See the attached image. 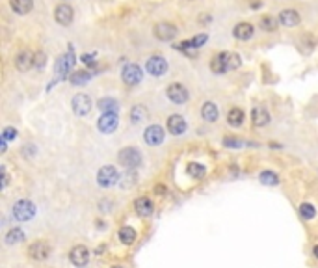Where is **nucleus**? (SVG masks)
Returning <instances> with one entry per match:
<instances>
[{"label":"nucleus","mask_w":318,"mask_h":268,"mask_svg":"<svg viewBox=\"0 0 318 268\" xmlns=\"http://www.w3.org/2000/svg\"><path fill=\"white\" fill-rule=\"evenodd\" d=\"M34 214H36V205L28 201V199H21V201L13 205V216L19 222H28V220L34 218Z\"/></svg>","instance_id":"1"},{"label":"nucleus","mask_w":318,"mask_h":268,"mask_svg":"<svg viewBox=\"0 0 318 268\" xmlns=\"http://www.w3.org/2000/svg\"><path fill=\"white\" fill-rule=\"evenodd\" d=\"M117 160H119V164L125 168H138L141 164V155L140 151L136 147H125L119 151V155H117Z\"/></svg>","instance_id":"2"},{"label":"nucleus","mask_w":318,"mask_h":268,"mask_svg":"<svg viewBox=\"0 0 318 268\" xmlns=\"http://www.w3.org/2000/svg\"><path fill=\"white\" fill-rule=\"evenodd\" d=\"M117 125H119V116H117V112H103V116H101L99 121H97V127H99V130H101L103 134L114 132V130L117 129Z\"/></svg>","instance_id":"3"},{"label":"nucleus","mask_w":318,"mask_h":268,"mask_svg":"<svg viewBox=\"0 0 318 268\" xmlns=\"http://www.w3.org/2000/svg\"><path fill=\"white\" fill-rule=\"evenodd\" d=\"M75 62H76V56L75 52L69 49L66 54H62L58 58L56 62V73L60 76H67V74H71V69L75 67Z\"/></svg>","instance_id":"4"},{"label":"nucleus","mask_w":318,"mask_h":268,"mask_svg":"<svg viewBox=\"0 0 318 268\" xmlns=\"http://www.w3.org/2000/svg\"><path fill=\"white\" fill-rule=\"evenodd\" d=\"M117 179H119V173H117V170L114 166H104L99 170V173H97V183L104 188H108V186H114L117 183Z\"/></svg>","instance_id":"5"},{"label":"nucleus","mask_w":318,"mask_h":268,"mask_svg":"<svg viewBox=\"0 0 318 268\" xmlns=\"http://www.w3.org/2000/svg\"><path fill=\"white\" fill-rule=\"evenodd\" d=\"M123 82L129 84V86H136V84L141 80V76H143V73H141V67L138 64H127L125 67H123Z\"/></svg>","instance_id":"6"},{"label":"nucleus","mask_w":318,"mask_h":268,"mask_svg":"<svg viewBox=\"0 0 318 268\" xmlns=\"http://www.w3.org/2000/svg\"><path fill=\"white\" fill-rule=\"evenodd\" d=\"M166 93H168L169 101L175 104H184L188 101V90L182 84H169Z\"/></svg>","instance_id":"7"},{"label":"nucleus","mask_w":318,"mask_h":268,"mask_svg":"<svg viewBox=\"0 0 318 268\" xmlns=\"http://www.w3.org/2000/svg\"><path fill=\"white\" fill-rule=\"evenodd\" d=\"M164 129L160 127V125H151L145 129L143 132V140H145V144H149V146H160L162 142H164Z\"/></svg>","instance_id":"8"},{"label":"nucleus","mask_w":318,"mask_h":268,"mask_svg":"<svg viewBox=\"0 0 318 268\" xmlns=\"http://www.w3.org/2000/svg\"><path fill=\"white\" fill-rule=\"evenodd\" d=\"M73 17H75V11H73L71 6H67V4H60L54 9V19H56L58 24H62V26H69L73 23Z\"/></svg>","instance_id":"9"},{"label":"nucleus","mask_w":318,"mask_h":268,"mask_svg":"<svg viewBox=\"0 0 318 268\" xmlns=\"http://www.w3.org/2000/svg\"><path fill=\"white\" fill-rule=\"evenodd\" d=\"M145 67H147L149 74H153V76H162L166 73V69H168V62L162 56H151L147 60V64H145Z\"/></svg>","instance_id":"10"},{"label":"nucleus","mask_w":318,"mask_h":268,"mask_svg":"<svg viewBox=\"0 0 318 268\" xmlns=\"http://www.w3.org/2000/svg\"><path fill=\"white\" fill-rule=\"evenodd\" d=\"M91 110V99L86 93H78L73 97V112L78 116H86Z\"/></svg>","instance_id":"11"},{"label":"nucleus","mask_w":318,"mask_h":268,"mask_svg":"<svg viewBox=\"0 0 318 268\" xmlns=\"http://www.w3.org/2000/svg\"><path fill=\"white\" fill-rule=\"evenodd\" d=\"M153 32H155V36L159 37L160 41H169V39H173L177 36V28L173 26L171 23H159Z\"/></svg>","instance_id":"12"},{"label":"nucleus","mask_w":318,"mask_h":268,"mask_svg":"<svg viewBox=\"0 0 318 268\" xmlns=\"http://www.w3.org/2000/svg\"><path fill=\"white\" fill-rule=\"evenodd\" d=\"M28 253L32 259L36 261H45L50 255V246H48L47 242H34L32 246L28 248Z\"/></svg>","instance_id":"13"},{"label":"nucleus","mask_w":318,"mask_h":268,"mask_svg":"<svg viewBox=\"0 0 318 268\" xmlns=\"http://www.w3.org/2000/svg\"><path fill=\"white\" fill-rule=\"evenodd\" d=\"M69 257H71V263L75 267H86L88 261H90V251H88L86 246H75L69 253Z\"/></svg>","instance_id":"14"},{"label":"nucleus","mask_w":318,"mask_h":268,"mask_svg":"<svg viewBox=\"0 0 318 268\" xmlns=\"http://www.w3.org/2000/svg\"><path fill=\"white\" fill-rule=\"evenodd\" d=\"M15 67L19 71H28L30 67H34V54L30 50H21L19 54L15 56Z\"/></svg>","instance_id":"15"},{"label":"nucleus","mask_w":318,"mask_h":268,"mask_svg":"<svg viewBox=\"0 0 318 268\" xmlns=\"http://www.w3.org/2000/svg\"><path fill=\"white\" fill-rule=\"evenodd\" d=\"M299 21H301V17H299L298 11H294V9H283L279 13V23L287 28L298 26Z\"/></svg>","instance_id":"16"},{"label":"nucleus","mask_w":318,"mask_h":268,"mask_svg":"<svg viewBox=\"0 0 318 268\" xmlns=\"http://www.w3.org/2000/svg\"><path fill=\"white\" fill-rule=\"evenodd\" d=\"M168 130L171 134H175V136H181V134H184V130H186V121L182 116H169L168 120Z\"/></svg>","instance_id":"17"},{"label":"nucleus","mask_w":318,"mask_h":268,"mask_svg":"<svg viewBox=\"0 0 318 268\" xmlns=\"http://www.w3.org/2000/svg\"><path fill=\"white\" fill-rule=\"evenodd\" d=\"M208 41V36L206 34H199V36L192 37V39H188V41H182V43H179L175 45L177 50H188V49H199V47H203Z\"/></svg>","instance_id":"18"},{"label":"nucleus","mask_w":318,"mask_h":268,"mask_svg":"<svg viewBox=\"0 0 318 268\" xmlns=\"http://www.w3.org/2000/svg\"><path fill=\"white\" fill-rule=\"evenodd\" d=\"M268 121H270V114L264 106H257L251 112V123L255 127H264V125H268Z\"/></svg>","instance_id":"19"},{"label":"nucleus","mask_w":318,"mask_h":268,"mask_svg":"<svg viewBox=\"0 0 318 268\" xmlns=\"http://www.w3.org/2000/svg\"><path fill=\"white\" fill-rule=\"evenodd\" d=\"M253 32H255V28H253V24H250V23H238L236 26H234V37L236 39H242V41H246V39H250V37L253 36Z\"/></svg>","instance_id":"20"},{"label":"nucleus","mask_w":318,"mask_h":268,"mask_svg":"<svg viewBox=\"0 0 318 268\" xmlns=\"http://www.w3.org/2000/svg\"><path fill=\"white\" fill-rule=\"evenodd\" d=\"M218 56L222 58V62H224L227 71H229V69H236V67H240V64H242L240 56L236 54V52H222V54H218Z\"/></svg>","instance_id":"21"},{"label":"nucleus","mask_w":318,"mask_h":268,"mask_svg":"<svg viewBox=\"0 0 318 268\" xmlns=\"http://www.w3.org/2000/svg\"><path fill=\"white\" fill-rule=\"evenodd\" d=\"M34 8V0H11V9L19 15H26Z\"/></svg>","instance_id":"22"},{"label":"nucleus","mask_w":318,"mask_h":268,"mask_svg":"<svg viewBox=\"0 0 318 268\" xmlns=\"http://www.w3.org/2000/svg\"><path fill=\"white\" fill-rule=\"evenodd\" d=\"M134 209L140 216H149L153 213V201L149 197H138L136 203H134Z\"/></svg>","instance_id":"23"},{"label":"nucleus","mask_w":318,"mask_h":268,"mask_svg":"<svg viewBox=\"0 0 318 268\" xmlns=\"http://www.w3.org/2000/svg\"><path fill=\"white\" fill-rule=\"evenodd\" d=\"M201 116H203V120L205 121L214 123V121L218 120V108H216L214 102H205L203 108H201Z\"/></svg>","instance_id":"24"},{"label":"nucleus","mask_w":318,"mask_h":268,"mask_svg":"<svg viewBox=\"0 0 318 268\" xmlns=\"http://www.w3.org/2000/svg\"><path fill=\"white\" fill-rule=\"evenodd\" d=\"M143 120H147V108L145 106H141V104H136V106H132L131 110V121L132 123H141Z\"/></svg>","instance_id":"25"},{"label":"nucleus","mask_w":318,"mask_h":268,"mask_svg":"<svg viewBox=\"0 0 318 268\" xmlns=\"http://www.w3.org/2000/svg\"><path fill=\"white\" fill-rule=\"evenodd\" d=\"M227 123L231 127H240L244 123V112L240 108H233V110L227 114Z\"/></svg>","instance_id":"26"},{"label":"nucleus","mask_w":318,"mask_h":268,"mask_svg":"<svg viewBox=\"0 0 318 268\" xmlns=\"http://www.w3.org/2000/svg\"><path fill=\"white\" fill-rule=\"evenodd\" d=\"M119 241H121L123 244H127V246H131V244H134V241H136V231H134L132 227H121V229H119Z\"/></svg>","instance_id":"27"},{"label":"nucleus","mask_w":318,"mask_h":268,"mask_svg":"<svg viewBox=\"0 0 318 268\" xmlns=\"http://www.w3.org/2000/svg\"><path fill=\"white\" fill-rule=\"evenodd\" d=\"M99 108L103 112H117L119 110V102L112 99V97H104L99 101Z\"/></svg>","instance_id":"28"},{"label":"nucleus","mask_w":318,"mask_h":268,"mask_svg":"<svg viewBox=\"0 0 318 268\" xmlns=\"http://www.w3.org/2000/svg\"><path fill=\"white\" fill-rule=\"evenodd\" d=\"M91 78V73L90 71H75V73L69 74V80L76 86H80V84H86L88 80Z\"/></svg>","instance_id":"29"},{"label":"nucleus","mask_w":318,"mask_h":268,"mask_svg":"<svg viewBox=\"0 0 318 268\" xmlns=\"http://www.w3.org/2000/svg\"><path fill=\"white\" fill-rule=\"evenodd\" d=\"M299 216H301L303 220H313V218L317 216V209H315V205L301 203L299 205Z\"/></svg>","instance_id":"30"},{"label":"nucleus","mask_w":318,"mask_h":268,"mask_svg":"<svg viewBox=\"0 0 318 268\" xmlns=\"http://www.w3.org/2000/svg\"><path fill=\"white\" fill-rule=\"evenodd\" d=\"M259 179H261L262 185H268V186L279 185V177H277V173H273V171H262Z\"/></svg>","instance_id":"31"},{"label":"nucleus","mask_w":318,"mask_h":268,"mask_svg":"<svg viewBox=\"0 0 318 268\" xmlns=\"http://www.w3.org/2000/svg\"><path fill=\"white\" fill-rule=\"evenodd\" d=\"M24 241V233L21 231V229H11V231H8V235H6V244H19V242Z\"/></svg>","instance_id":"32"},{"label":"nucleus","mask_w":318,"mask_h":268,"mask_svg":"<svg viewBox=\"0 0 318 268\" xmlns=\"http://www.w3.org/2000/svg\"><path fill=\"white\" fill-rule=\"evenodd\" d=\"M205 166L203 164H199V162H192V164H188V173L194 177V179H201V177L205 175Z\"/></svg>","instance_id":"33"},{"label":"nucleus","mask_w":318,"mask_h":268,"mask_svg":"<svg viewBox=\"0 0 318 268\" xmlns=\"http://www.w3.org/2000/svg\"><path fill=\"white\" fill-rule=\"evenodd\" d=\"M261 26L262 30H266V32H275L277 30V21L272 17V15H264L261 19Z\"/></svg>","instance_id":"34"},{"label":"nucleus","mask_w":318,"mask_h":268,"mask_svg":"<svg viewBox=\"0 0 318 268\" xmlns=\"http://www.w3.org/2000/svg\"><path fill=\"white\" fill-rule=\"evenodd\" d=\"M210 69H212L216 74H222V73H225V71H227L220 56H214V58H212V62H210Z\"/></svg>","instance_id":"35"},{"label":"nucleus","mask_w":318,"mask_h":268,"mask_svg":"<svg viewBox=\"0 0 318 268\" xmlns=\"http://www.w3.org/2000/svg\"><path fill=\"white\" fill-rule=\"evenodd\" d=\"M2 138L6 140V142H10V140H15V138H17V130L13 129V127H6V129L2 130Z\"/></svg>","instance_id":"36"},{"label":"nucleus","mask_w":318,"mask_h":268,"mask_svg":"<svg viewBox=\"0 0 318 268\" xmlns=\"http://www.w3.org/2000/svg\"><path fill=\"white\" fill-rule=\"evenodd\" d=\"M45 64H47V56L43 52H36L34 54V67H43Z\"/></svg>","instance_id":"37"},{"label":"nucleus","mask_w":318,"mask_h":268,"mask_svg":"<svg viewBox=\"0 0 318 268\" xmlns=\"http://www.w3.org/2000/svg\"><path fill=\"white\" fill-rule=\"evenodd\" d=\"M224 146H225V147L238 149V147H242V142H240V140H236V138H225L224 140Z\"/></svg>","instance_id":"38"},{"label":"nucleus","mask_w":318,"mask_h":268,"mask_svg":"<svg viewBox=\"0 0 318 268\" xmlns=\"http://www.w3.org/2000/svg\"><path fill=\"white\" fill-rule=\"evenodd\" d=\"M82 62H84L86 65H95V56L93 54H91V56L84 54V56H82Z\"/></svg>","instance_id":"39"},{"label":"nucleus","mask_w":318,"mask_h":268,"mask_svg":"<svg viewBox=\"0 0 318 268\" xmlns=\"http://www.w3.org/2000/svg\"><path fill=\"white\" fill-rule=\"evenodd\" d=\"M8 181H10V177H8V173H6V170L2 168V188L8 186Z\"/></svg>","instance_id":"40"},{"label":"nucleus","mask_w":318,"mask_h":268,"mask_svg":"<svg viewBox=\"0 0 318 268\" xmlns=\"http://www.w3.org/2000/svg\"><path fill=\"white\" fill-rule=\"evenodd\" d=\"M155 192H157V194H159V195H164V194H166V186L159 185V186H157V188H155Z\"/></svg>","instance_id":"41"},{"label":"nucleus","mask_w":318,"mask_h":268,"mask_svg":"<svg viewBox=\"0 0 318 268\" xmlns=\"http://www.w3.org/2000/svg\"><path fill=\"white\" fill-rule=\"evenodd\" d=\"M0 151H2V153H6V151H8V147H6V140L2 138V146H0Z\"/></svg>","instance_id":"42"},{"label":"nucleus","mask_w":318,"mask_h":268,"mask_svg":"<svg viewBox=\"0 0 318 268\" xmlns=\"http://www.w3.org/2000/svg\"><path fill=\"white\" fill-rule=\"evenodd\" d=\"M313 255L318 259V246H315V248H313Z\"/></svg>","instance_id":"43"},{"label":"nucleus","mask_w":318,"mask_h":268,"mask_svg":"<svg viewBox=\"0 0 318 268\" xmlns=\"http://www.w3.org/2000/svg\"><path fill=\"white\" fill-rule=\"evenodd\" d=\"M112 268H123V267H112Z\"/></svg>","instance_id":"44"}]
</instances>
